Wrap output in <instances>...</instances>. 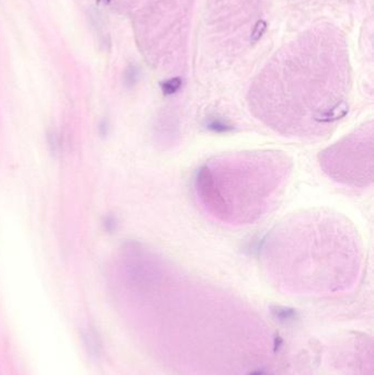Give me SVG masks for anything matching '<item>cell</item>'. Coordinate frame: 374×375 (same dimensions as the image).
<instances>
[{
    "instance_id": "cell-5",
    "label": "cell",
    "mask_w": 374,
    "mask_h": 375,
    "mask_svg": "<svg viewBox=\"0 0 374 375\" xmlns=\"http://www.w3.org/2000/svg\"><path fill=\"white\" fill-rule=\"evenodd\" d=\"M82 339L88 356L94 360H99L104 354V344L97 329L94 327L84 328L82 332Z\"/></svg>"
},
{
    "instance_id": "cell-6",
    "label": "cell",
    "mask_w": 374,
    "mask_h": 375,
    "mask_svg": "<svg viewBox=\"0 0 374 375\" xmlns=\"http://www.w3.org/2000/svg\"><path fill=\"white\" fill-rule=\"evenodd\" d=\"M266 30H267V22H266L264 20H258L256 26H254V31L252 33L250 42L252 44L257 43L259 40L262 38Z\"/></svg>"
},
{
    "instance_id": "cell-1",
    "label": "cell",
    "mask_w": 374,
    "mask_h": 375,
    "mask_svg": "<svg viewBox=\"0 0 374 375\" xmlns=\"http://www.w3.org/2000/svg\"><path fill=\"white\" fill-rule=\"evenodd\" d=\"M260 261L279 286L302 292L347 288L358 279L364 250L354 226L328 210L291 215L272 230Z\"/></svg>"
},
{
    "instance_id": "cell-7",
    "label": "cell",
    "mask_w": 374,
    "mask_h": 375,
    "mask_svg": "<svg viewBox=\"0 0 374 375\" xmlns=\"http://www.w3.org/2000/svg\"><path fill=\"white\" fill-rule=\"evenodd\" d=\"M274 316L276 317V320H279L280 322H288L290 320H292L294 314H293V312L291 310H283L276 312V314H274Z\"/></svg>"
},
{
    "instance_id": "cell-4",
    "label": "cell",
    "mask_w": 374,
    "mask_h": 375,
    "mask_svg": "<svg viewBox=\"0 0 374 375\" xmlns=\"http://www.w3.org/2000/svg\"><path fill=\"white\" fill-rule=\"evenodd\" d=\"M320 164L322 172L338 184L352 188L371 186L374 174L372 121L322 150Z\"/></svg>"
},
{
    "instance_id": "cell-2",
    "label": "cell",
    "mask_w": 374,
    "mask_h": 375,
    "mask_svg": "<svg viewBox=\"0 0 374 375\" xmlns=\"http://www.w3.org/2000/svg\"><path fill=\"white\" fill-rule=\"evenodd\" d=\"M291 172V158L279 150L220 155L199 170L196 196L215 220L232 226L254 224L274 206Z\"/></svg>"
},
{
    "instance_id": "cell-3",
    "label": "cell",
    "mask_w": 374,
    "mask_h": 375,
    "mask_svg": "<svg viewBox=\"0 0 374 375\" xmlns=\"http://www.w3.org/2000/svg\"><path fill=\"white\" fill-rule=\"evenodd\" d=\"M346 82L334 70L268 72L249 94L252 116L274 132L294 138L325 136L348 109Z\"/></svg>"
},
{
    "instance_id": "cell-8",
    "label": "cell",
    "mask_w": 374,
    "mask_h": 375,
    "mask_svg": "<svg viewBox=\"0 0 374 375\" xmlns=\"http://www.w3.org/2000/svg\"><path fill=\"white\" fill-rule=\"evenodd\" d=\"M248 375H269L268 373H266L264 371H260V370H257V371H254L252 373H249Z\"/></svg>"
}]
</instances>
